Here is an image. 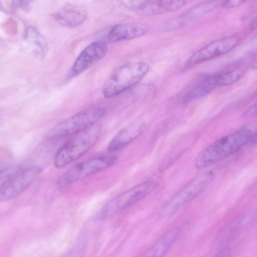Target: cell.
<instances>
[{
  "instance_id": "1",
  "label": "cell",
  "mask_w": 257,
  "mask_h": 257,
  "mask_svg": "<svg viewBox=\"0 0 257 257\" xmlns=\"http://www.w3.org/2000/svg\"><path fill=\"white\" fill-rule=\"evenodd\" d=\"M256 131L247 127L220 138L204 149L197 156L195 166L198 169L207 168L237 152L249 142L255 143Z\"/></svg>"
},
{
  "instance_id": "2",
  "label": "cell",
  "mask_w": 257,
  "mask_h": 257,
  "mask_svg": "<svg viewBox=\"0 0 257 257\" xmlns=\"http://www.w3.org/2000/svg\"><path fill=\"white\" fill-rule=\"evenodd\" d=\"M143 62H126L115 68L105 83L102 93L106 98L116 96L138 84L149 70Z\"/></svg>"
},
{
  "instance_id": "3",
  "label": "cell",
  "mask_w": 257,
  "mask_h": 257,
  "mask_svg": "<svg viewBox=\"0 0 257 257\" xmlns=\"http://www.w3.org/2000/svg\"><path fill=\"white\" fill-rule=\"evenodd\" d=\"M101 133V125L95 123L74 135L56 154L55 166L58 168L64 167L81 157L95 145Z\"/></svg>"
},
{
  "instance_id": "4",
  "label": "cell",
  "mask_w": 257,
  "mask_h": 257,
  "mask_svg": "<svg viewBox=\"0 0 257 257\" xmlns=\"http://www.w3.org/2000/svg\"><path fill=\"white\" fill-rule=\"evenodd\" d=\"M158 185L155 179L142 182L119 193L108 201L100 209L96 218L99 220L109 218L144 199Z\"/></svg>"
},
{
  "instance_id": "5",
  "label": "cell",
  "mask_w": 257,
  "mask_h": 257,
  "mask_svg": "<svg viewBox=\"0 0 257 257\" xmlns=\"http://www.w3.org/2000/svg\"><path fill=\"white\" fill-rule=\"evenodd\" d=\"M214 178L215 174L211 171L195 177L163 204L159 212L160 216L166 217L175 214L201 194Z\"/></svg>"
},
{
  "instance_id": "6",
  "label": "cell",
  "mask_w": 257,
  "mask_h": 257,
  "mask_svg": "<svg viewBox=\"0 0 257 257\" xmlns=\"http://www.w3.org/2000/svg\"><path fill=\"white\" fill-rule=\"evenodd\" d=\"M107 112L103 107H92L81 110L55 125L48 134L50 139L77 134L94 125Z\"/></svg>"
},
{
  "instance_id": "7",
  "label": "cell",
  "mask_w": 257,
  "mask_h": 257,
  "mask_svg": "<svg viewBox=\"0 0 257 257\" xmlns=\"http://www.w3.org/2000/svg\"><path fill=\"white\" fill-rule=\"evenodd\" d=\"M115 156H102L92 158L78 163L62 174L58 179L57 186L63 188L81 181L88 176L104 170L116 163Z\"/></svg>"
},
{
  "instance_id": "8",
  "label": "cell",
  "mask_w": 257,
  "mask_h": 257,
  "mask_svg": "<svg viewBox=\"0 0 257 257\" xmlns=\"http://www.w3.org/2000/svg\"><path fill=\"white\" fill-rule=\"evenodd\" d=\"M239 42V38L235 36L214 40L194 52L186 61L184 67L188 68L225 54L236 47Z\"/></svg>"
},
{
  "instance_id": "9",
  "label": "cell",
  "mask_w": 257,
  "mask_h": 257,
  "mask_svg": "<svg viewBox=\"0 0 257 257\" xmlns=\"http://www.w3.org/2000/svg\"><path fill=\"white\" fill-rule=\"evenodd\" d=\"M41 172V168L37 166L20 168L0 190V199L10 200L20 195L35 181Z\"/></svg>"
},
{
  "instance_id": "10",
  "label": "cell",
  "mask_w": 257,
  "mask_h": 257,
  "mask_svg": "<svg viewBox=\"0 0 257 257\" xmlns=\"http://www.w3.org/2000/svg\"><path fill=\"white\" fill-rule=\"evenodd\" d=\"M186 3V0H130L128 7L138 15L152 16L177 11Z\"/></svg>"
},
{
  "instance_id": "11",
  "label": "cell",
  "mask_w": 257,
  "mask_h": 257,
  "mask_svg": "<svg viewBox=\"0 0 257 257\" xmlns=\"http://www.w3.org/2000/svg\"><path fill=\"white\" fill-rule=\"evenodd\" d=\"M107 46L102 41H95L86 46L74 61L71 74L76 76L83 73L102 59L107 52Z\"/></svg>"
},
{
  "instance_id": "12",
  "label": "cell",
  "mask_w": 257,
  "mask_h": 257,
  "mask_svg": "<svg viewBox=\"0 0 257 257\" xmlns=\"http://www.w3.org/2000/svg\"><path fill=\"white\" fill-rule=\"evenodd\" d=\"M216 6V3L213 1L196 5L181 15L166 21L163 24V29L171 31L183 28L213 11Z\"/></svg>"
},
{
  "instance_id": "13",
  "label": "cell",
  "mask_w": 257,
  "mask_h": 257,
  "mask_svg": "<svg viewBox=\"0 0 257 257\" xmlns=\"http://www.w3.org/2000/svg\"><path fill=\"white\" fill-rule=\"evenodd\" d=\"M145 123L137 120L122 128L114 136L107 147L109 152L117 151L137 138L144 131Z\"/></svg>"
},
{
  "instance_id": "14",
  "label": "cell",
  "mask_w": 257,
  "mask_h": 257,
  "mask_svg": "<svg viewBox=\"0 0 257 257\" xmlns=\"http://www.w3.org/2000/svg\"><path fill=\"white\" fill-rule=\"evenodd\" d=\"M149 27L143 23H134L119 24L113 26L107 35L110 42H117L132 40L145 34Z\"/></svg>"
},
{
  "instance_id": "15",
  "label": "cell",
  "mask_w": 257,
  "mask_h": 257,
  "mask_svg": "<svg viewBox=\"0 0 257 257\" xmlns=\"http://www.w3.org/2000/svg\"><path fill=\"white\" fill-rule=\"evenodd\" d=\"M53 17L61 25L73 28L82 24L86 20L87 12L82 7L67 4L55 13Z\"/></svg>"
},
{
  "instance_id": "16",
  "label": "cell",
  "mask_w": 257,
  "mask_h": 257,
  "mask_svg": "<svg viewBox=\"0 0 257 257\" xmlns=\"http://www.w3.org/2000/svg\"><path fill=\"white\" fill-rule=\"evenodd\" d=\"M180 229L173 227L164 233L144 253V256H162L166 254L176 241Z\"/></svg>"
},
{
  "instance_id": "17",
  "label": "cell",
  "mask_w": 257,
  "mask_h": 257,
  "mask_svg": "<svg viewBox=\"0 0 257 257\" xmlns=\"http://www.w3.org/2000/svg\"><path fill=\"white\" fill-rule=\"evenodd\" d=\"M218 86L217 73L208 75L184 95L183 102L188 103L198 99L209 94Z\"/></svg>"
},
{
  "instance_id": "18",
  "label": "cell",
  "mask_w": 257,
  "mask_h": 257,
  "mask_svg": "<svg viewBox=\"0 0 257 257\" xmlns=\"http://www.w3.org/2000/svg\"><path fill=\"white\" fill-rule=\"evenodd\" d=\"M27 40L34 47V53L43 58L46 52L47 45L44 38L33 28H28L26 31Z\"/></svg>"
},
{
  "instance_id": "19",
  "label": "cell",
  "mask_w": 257,
  "mask_h": 257,
  "mask_svg": "<svg viewBox=\"0 0 257 257\" xmlns=\"http://www.w3.org/2000/svg\"><path fill=\"white\" fill-rule=\"evenodd\" d=\"M243 75L240 70H232L217 73L219 86H227L238 81Z\"/></svg>"
},
{
  "instance_id": "20",
  "label": "cell",
  "mask_w": 257,
  "mask_h": 257,
  "mask_svg": "<svg viewBox=\"0 0 257 257\" xmlns=\"http://www.w3.org/2000/svg\"><path fill=\"white\" fill-rule=\"evenodd\" d=\"M20 169L18 167H7L0 169V190L10 178Z\"/></svg>"
},
{
  "instance_id": "21",
  "label": "cell",
  "mask_w": 257,
  "mask_h": 257,
  "mask_svg": "<svg viewBox=\"0 0 257 257\" xmlns=\"http://www.w3.org/2000/svg\"><path fill=\"white\" fill-rule=\"evenodd\" d=\"M248 0H226L223 4L225 9H232L238 7Z\"/></svg>"
},
{
  "instance_id": "22",
  "label": "cell",
  "mask_w": 257,
  "mask_h": 257,
  "mask_svg": "<svg viewBox=\"0 0 257 257\" xmlns=\"http://www.w3.org/2000/svg\"><path fill=\"white\" fill-rule=\"evenodd\" d=\"M33 0H14L13 2V8L17 9L18 8L23 7L28 5Z\"/></svg>"
},
{
  "instance_id": "23",
  "label": "cell",
  "mask_w": 257,
  "mask_h": 257,
  "mask_svg": "<svg viewBox=\"0 0 257 257\" xmlns=\"http://www.w3.org/2000/svg\"><path fill=\"white\" fill-rule=\"evenodd\" d=\"M244 117L253 116L256 115V103L250 106L243 113Z\"/></svg>"
},
{
  "instance_id": "24",
  "label": "cell",
  "mask_w": 257,
  "mask_h": 257,
  "mask_svg": "<svg viewBox=\"0 0 257 257\" xmlns=\"http://www.w3.org/2000/svg\"><path fill=\"white\" fill-rule=\"evenodd\" d=\"M256 26V19L255 15L252 19L250 23V27L252 29H255Z\"/></svg>"
},
{
  "instance_id": "25",
  "label": "cell",
  "mask_w": 257,
  "mask_h": 257,
  "mask_svg": "<svg viewBox=\"0 0 257 257\" xmlns=\"http://www.w3.org/2000/svg\"><path fill=\"white\" fill-rule=\"evenodd\" d=\"M5 167L4 166V165L2 163L0 162V169L5 168Z\"/></svg>"
}]
</instances>
